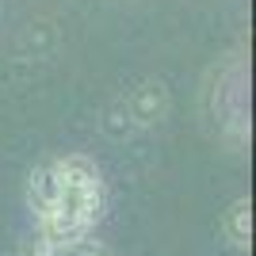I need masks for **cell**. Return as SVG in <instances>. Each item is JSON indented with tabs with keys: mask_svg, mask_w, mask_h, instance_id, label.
Here are the masks:
<instances>
[{
	"mask_svg": "<svg viewBox=\"0 0 256 256\" xmlns=\"http://www.w3.org/2000/svg\"><path fill=\"white\" fill-rule=\"evenodd\" d=\"M107 192L96 160L84 153H69L27 176V210L34 214V230H42L62 248L76 245L104 218Z\"/></svg>",
	"mask_w": 256,
	"mask_h": 256,
	"instance_id": "1",
	"label": "cell"
},
{
	"mask_svg": "<svg viewBox=\"0 0 256 256\" xmlns=\"http://www.w3.org/2000/svg\"><path fill=\"white\" fill-rule=\"evenodd\" d=\"M222 234H226V241H230L234 248H241V252L252 248V203H248L245 195L226 206V214H222Z\"/></svg>",
	"mask_w": 256,
	"mask_h": 256,
	"instance_id": "2",
	"label": "cell"
},
{
	"mask_svg": "<svg viewBox=\"0 0 256 256\" xmlns=\"http://www.w3.org/2000/svg\"><path fill=\"white\" fill-rule=\"evenodd\" d=\"M20 256H65V248L58 245V241H50L42 230H34V234L23 241V252Z\"/></svg>",
	"mask_w": 256,
	"mask_h": 256,
	"instance_id": "3",
	"label": "cell"
},
{
	"mask_svg": "<svg viewBox=\"0 0 256 256\" xmlns=\"http://www.w3.org/2000/svg\"><path fill=\"white\" fill-rule=\"evenodd\" d=\"M65 256H111V248L104 241H92V237H80L76 245L65 248Z\"/></svg>",
	"mask_w": 256,
	"mask_h": 256,
	"instance_id": "4",
	"label": "cell"
}]
</instances>
